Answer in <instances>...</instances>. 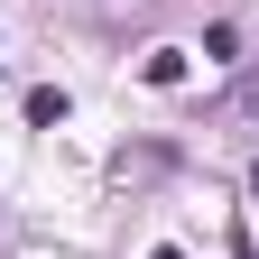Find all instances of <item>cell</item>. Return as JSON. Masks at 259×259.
<instances>
[{
	"label": "cell",
	"instance_id": "6da1fadb",
	"mask_svg": "<svg viewBox=\"0 0 259 259\" xmlns=\"http://www.w3.org/2000/svg\"><path fill=\"white\" fill-rule=\"evenodd\" d=\"M139 83H157V93H176V83H185V47H157V56L139 65Z\"/></svg>",
	"mask_w": 259,
	"mask_h": 259
},
{
	"label": "cell",
	"instance_id": "7a4b0ae2",
	"mask_svg": "<svg viewBox=\"0 0 259 259\" xmlns=\"http://www.w3.org/2000/svg\"><path fill=\"white\" fill-rule=\"evenodd\" d=\"M28 120L56 130V120H65V93H56V83H28Z\"/></svg>",
	"mask_w": 259,
	"mask_h": 259
},
{
	"label": "cell",
	"instance_id": "3957f363",
	"mask_svg": "<svg viewBox=\"0 0 259 259\" xmlns=\"http://www.w3.org/2000/svg\"><path fill=\"white\" fill-rule=\"evenodd\" d=\"M148 259H185V250H176V241H167V250H148Z\"/></svg>",
	"mask_w": 259,
	"mask_h": 259
}]
</instances>
